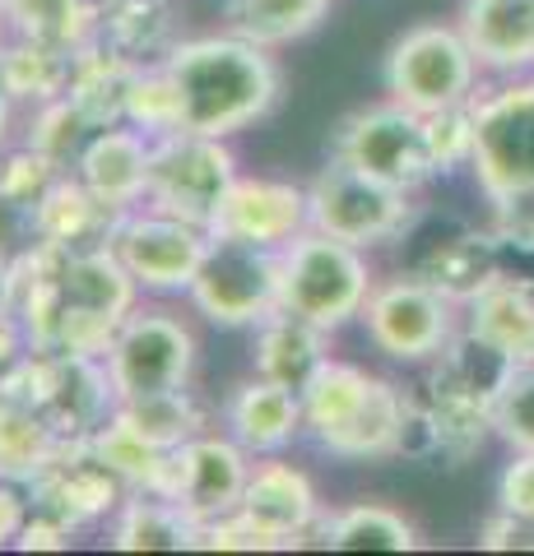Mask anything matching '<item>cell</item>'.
I'll return each mask as SVG.
<instances>
[{
  "label": "cell",
  "instance_id": "6da1fadb",
  "mask_svg": "<svg viewBox=\"0 0 534 556\" xmlns=\"http://www.w3.org/2000/svg\"><path fill=\"white\" fill-rule=\"evenodd\" d=\"M163 65L177 84L182 130L233 139L280 102V65L270 47L247 42L237 33L177 38Z\"/></svg>",
  "mask_w": 534,
  "mask_h": 556
},
{
  "label": "cell",
  "instance_id": "7a4b0ae2",
  "mask_svg": "<svg viewBox=\"0 0 534 556\" xmlns=\"http://www.w3.org/2000/svg\"><path fill=\"white\" fill-rule=\"evenodd\" d=\"M413 394L358 362L325 357L302 386V427L331 459L376 464L405 455Z\"/></svg>",
  "mask_w": 534,
  "mask_h": 556
},
{
  "label": "cell",
  "instance_id": "3957f363",
  "mask_svg": "<svg viewBox=\"0 0 534 556\" xmlns=\"http://www.w3.org/2000/svg\"><path fill=\"white\" fill-rule=\"evenodd\" d=\"M376 269L363 247L339 241L331 232L307 228L284 247V311L312 320L325 334H339L353 320H363L372 298Z\"/></svg>",
  "mask_w": 534,
  "mask_h": 556
},
{
  "label": "cell",
  "instance_id": "277c9868",
  "mask_svg": "<svg viewBox=\"0 0 534 556\" xmlns=\"http://www.w3.org/2000/svg\"><path fill=\"white\" fill-rule=\"evenodd\" d=\"M470 172L493 208L534 200V75L502 79L474 98Z\"/></svg>",
  "mask_w": 534,
  "mask_h": 556
},
{
  "label": "cell",
  "instance_id": "5b68a950",
  "mask_svg": "<svg viewBox=\"0 0 534 556\" xmlns=\"http://www.w3.org/2000/svg\"><path fill=\"white\" fill-rule=\"evenodd\" d=\"M479 79L484 65L464 42L460 24H413L386 51V93L419 116L470 108Z\"/></svg>",
  "mask_w": 534,
  "mask_h": 556
},
{
  "label": "cell",
  "instance_id": "8992f818",
  "mask_svg": "<svg viewBox=\"0 0 534 556\" xmlns=\"http://www.w3.org/2000/svg\"><path fill=\"white\" fill-rule=\"evenodd\" d=\"M186 302L200 320L219 329H256L284 302V251L210 237V251L186 288Z\"/></svg>",
  "mask_w": 534,
  "mask_h": 556
},
{
  "label": "cell",
  "instance_id": "52a82bcc",
  "mask_svg": "<svg viewBox=\"0 0 534 556\" xmlns=\"http://www.w3.org/2000/svg\"><path fill=\"white\" fill-rule=\"evenodd\" d=\"M363 329L382 357L400 362V367H427L460 334V316L446 292H437L413 269H400L372 283V298L363 306Z\"/></svg>",
  "mask_w": 534,
  "mask_h": 556
},
{
  "label": "cell",
  "instance_id": "ba28073f",
  "mask_svg": "<svg viewBox=\"0 0 534 556\" xmlns=\"http://www.w3.org/2000/svg\"><path fill=\"white\" fill-rule=\"evenodd\" d=\"M108 376L116 390V404L131 399H153L191 386L196 371V334L182 316L163 306H135L112 334L108 348Z\"/></svg>",
  "mask_w": 534,
  "mask_h": 556
},
{
  "label": "cell",
  "instance_id": "9c48e42d",
  "mask_svg": "<svg viewBox=\"0 0 534 556\" xmlns=\"http://www.w3.org/2000/svg\"><path fill=\"white\" fill-rule=\"evenodd\" d=\"M307 204H312V228L331 232L353 247H390L413 228V195L386 181L368 177L349 163L331 159L316 181H307Z\"/></svg>",
  "mask_w": 534,
  "mask_h": 556
},
{
  "label": "cell",
  "instance_id": "30bf717a",
  "mask_svg": "<svg viewBox=\"0 0 534 556\" xmlns=\"http://www.w3.org/2000/svg\"><path fill=\"white\" fill-rule=\"evenodd\" d=\"M331 159L368 172V177L386 181L395 190H409V195H419L427 181L442 177L433 144H427V121L419 112L400 108L395 98L376 102L368 112H353L335 130Z\"/></svg>",
  "mask_w": 534,
  "mask_h": 556
},
{
  "label": "cell",
  "instance_id": "8fae6325",
  "mask_svg": "<svg viewBox=\"0 0 534 556\" xmlns=\"http://www.w3.org/2000/svg\"><path fill=\"white\" fill-rule=\"evenodd\" d=\"M108 247L126 265V274L140 283V292L186 298L204 251H210V228L177 214H163L153 204H140L131 214H116Z\"/></svg>",
  "mask_w": 534,
  "mask_h": 556
},
{
  "label": "cell",
  "instance_id": "7c38bea8",
  "mask_svg": "<svg viewBox=\"0 0 534 556\" xmlns=\"http://www.w3.org/2000/svg\"><path fill=\"white\" fill-rule=\"evenodd\" d=\"M233 177H237V153L228 149V139L200 135V130H167L153 139L149 204L163 208V214H177L210 228Z\"/></svg>",
  "mask_w": 534,
  "mask_h": 556
},
{
  "label": "cell",
  "instance_id": "4fadbf2b",
  "mask_svg": "<svg viewBox=\"0 0 534 556\" xmlns=\"http://www.w3.org/2000/svg\"><path fill=\"white\" fill-rule=\"evenodd\" d=\"M251 478V450L219 431H200L186 445L172 450L163 492L191 525H214L223 515H237Z\"/></svg>",
  "mask_w": 534,
  "mask_h": 556
},
{
  "label": "cell",
  "instance_id": "5bb4252c",
  "mask_svg": "<svg viewBox=\"0 0 534 556\" xmlns=\"http://www.w3.org/2000/svg\"><path fill=\"white\" fill-rule=\"evenodd\" d=\"M307 228H312L307 186L280 181V177H243V172L223 190V200L210 218V237H233V241H251V247H274V251H284Z\"/></svg>",
  "mask_w": 534,
  "mask_h": 556
},
{
  "label": "cell",
  "instance_id": "9a60e30c",
  "mask_svg": "<svg viewBox=\"0 0 534 556\" xmlns=\"http://www.w3.org/2000/svg\"><path fill=\"white\" fill-rule=\"evenodd\" d=\"M126 492L131 486L98 459V450L89 441H65L57 455H51V464L42 468V473L28 482L33 506L65 519L71 529L112 519L116 506L126 501Z\"/></svg>",
  "mask_w": 534,
  "mask_h": 556
},
{
  "label": "cell",
  "instance_id": "2e32d148",
  "mask_svg": "<svg viewBox=\"0 0 534 556\" xmlns=\"http://www.w3.org/2000/svg\"><path fill=\"white\" fill-rule=\"evenodd\" d=\"M237 515L251 529H261L270 538V547H298L307 533H316L325 510H321L316 482L307 478V468H298L284 455H261L251 464Z\"/></svg>",
  "mask_w": 534,
  "mask_h": 556
},
{
  "label": "cell",
  "instance_id": "e0dca14e",
  "mask_svg": "<svg viewBox=\"0 0 534 556\" xmlns=\"http://www.w3.org/2000/svg\"><path fill=\"white\" fill-rule=\"evenodd\" d=\"M149 167H153V135L135 130L131 121H116V126L94 130L71 172L112 214H131V208L149 204Z\"/></svg>",
  "mask_w": 534,
  "mask_h": 556
},
{
  "label": "cell",
  "instance_id": "ac0fdd59",
  "mask_svg": "<svg viewBox=\"0 0 534 556\" xmlns=\"http://www.w3.org/2000/svg\"><path fill=\"white\" fill-rule=\"evenodd\" d=\"M409 269L427 278L437 292H446L456 306L474 302L488 283L502 278V255H497V232H479V228H464V223H451L446 232H437L433 241H423L413 251Z\"/></svg>",
  "mask_w": 534,
  "mask_h": 556
},
{
  "label": "cell",
  "instance_id": "d6986e66",
  "mask_svg": "<svg viewBox=\"0 0 534 556\" xmlns=\"http://www.w3.org/2000/svg\"><path fill=\"white\" fill-rule=\"evenodd\" d=\"M460 33L484 75H534V0H464Z\"/></svg>",
  "mask_w": 534,
  "mask_h": 556
},
{
  "label": "cell",
  "instance_id": "ffe728a7",
  "mask_svg": "<svg viewBox=\"0 0 534 556\" xmlns=\"http://www.w3.org/2000/svg\"><path fill=\"white\" fill-rule=\"evenodd\" d=\"M223 422H228V437L243 441L256 459L261 455H284L293 441L307 437L302 394L280 386V380L256 376V371L228 394V404H223Z\"/></svg>",
  "mask_w": 534,
  "mask_h": 556
},
{
  "label": "cell",
  "instance_id": "44dd1931",
  "mask_svg": "<svg viewBox=\"0 0 534 556\" xmlns=\"http://www.w3.org/2000/svg\"><path fill=\"white\" fill-rule=\"evenodd\" d=\"M256 343H251V371L265 376V380H280V386L298 390L316 376V367L331 353H325V343H331V334L325 329H316L312 320L293 316V311H274L270 320H261L251 329Z\"/></svg>",
  "mask_w": 534,
  "mask_h": 556
},
{
  "label": "cell",
  "instance_id": "7402d4cb",
  "mask_svg": "<svg viewBox=\"0 0 534 556\" xmlns=\"http://www.w3.org/2000/svg\"><path fill=\"white\" fill-rule=\"evenodd\" d=\"M464 329L502 353L511 367L534 362V292L502 274L474 302H464Z\"/></svg>",
  "mask_w": 534,
  "mask_h": 556
},
{
  "label": "cell",
  "instance_id": "603a6c76",
  "mask_svg": "<svg viewBox=\"0 0 534 556\" xmlns=\"http://www.w3.org/2000/svg\"><path fill=\"white\" fill-rule=\"evenodd\" d=\"M112 223H116V214L75 177V172H61V177L47 186V195L38 200L42 241H51V247H61V251L108 247Z\"/></svg>",
  "mask_w": 534,
  "mask_h": 556
},
{
  "label": "cell",
  "instance_id": "cb8c5ba5",
  "mask_svg": "<svg viewBox=\"0 0 534 556\" xmlns=\"http://www.w3.org/2000/svg\"><path fill=\"white\" fill-rule=\"evenodd\" d=\"M98 0H0V24L10 38L79 51L98 38Z\"/></svg>",
  "mask_w": 534,
  "mask_h": 556
},
{
  "label": "cell",
  "instance_id": "d4e9b609",
  "mask_svg": "<svg viewBox=\"0 0 534 556\" xmlns=\"http://www.w3.org/2000/svg\"><path fill=\"white\" fill-rule=\"evenodd\" d=\"M108 543L116 552H196V525L159 492H126Z\"/></svg>",
  "mask_w": 534,
  "mask_h": 556
},
{
  "label": "cell",
  "instance_id": "484cf974",
  "mask_svg": "<svg viewBox=\"0 0 534 556\" xmlns=\"http://www.w3.org/2000/svg\"><path fill=\"white\" fill-rule=\"evenodd\" d=\"M316 538L331 552H413L419 547V529L400 510L382 506V501H353V506L325 510L316 525Z\"/></svg>",
  "mask_w": 534,
  "mask_h": 556
},
{
  "label": "cell",
  "instance_id": "4316f807",
  "mask_svg": "<svg viewBox=\"0 0 534 556\" xmlns=\"http://www.w3.org/2000/svg\"><path fill=\"white\" fill-rule=\"evenodd\" d=\"M0 79L20 108H42L71 93L75 79V51L24 42V38H0Z\"/></svg>",
  "mask_w": 534,
  "mask_h": 556
},
{
  "label": "cell",
  "instance_id": "83f0119b",
  "mask_svg": "<svg viewBox=\"0 0 534 556\" xmlns=\"http://www.w3.org/2000/svg\"><path fill=\"white\" fill-rule=\"evenodd\" d=\"M172 0H112L98 14V38L126 61L149 65L172 51Z\"/></svg>",
  "mask_w": 534,
  "mask_h": 556
},
{
  "label": "cell",
  "instance_id": "f1b7e54d",
  "mask_svg": "<svg viewBox=\"0 0 534 556\" xmlns=\"http://www.w3.org/2000/svg\"><path fill=\"white\" fill-rule=\"evenodd\" d=\"M331 10V0H228V33L261 47L307 38Z\"/></svg>",
  "mask_w": 534,
  "mask_h": 556
},
{
  "label": "cell",
  "instance_id": "f546056e",
  "mask_svg": "<svg viewBox=\"0 0 534 556\" xmlns=\"http://www.w3.org/2000/svg\"><path fill=\"white\" fill-rule=\"evenodd\" d=\"M65 441L51 431V422L42 413L20 408V404H5L0 399V478L5 482H33L51 464Z\"/></svg>",
  "mask_w": 534,
  "mask_h": 556
},
{
  "label": "cell",
  "instance_id": "4dcf8cb0",
  "mask_svg": "<svg viewBox=\"0 0 534 556\" xmlns=\"http://www.w3.org/2000/svg\"><path fill=\"white\" fill-rule=\"evenodd\" d=\"M89 445L98 450V459L112 468L116 478H122L131 492H163V478H167V459H172V450H159L153 441H145L135 427H126L122 417H108Z\"/></svg>",
  "mask_w": 534,
  "mask_h": 556
},
{
  "label": "cell",
  "instance_id": "1f68e13d",
  "mask_svg": "<svg viewBox=\"0 0 534 556\" xmlns=\"http://www.w3.org/2000/svg\"><path fill=\"white\" fill-rule=\"evenodd\" d=\"M116 417L126 427H135L145 441H153L159 450H177L191 437L204 431V413L191 399V386L172 390V394H153V399H131V404H116Z\"/></svg>",
  "mask_w": 534,
  "mask_h": 556
},
{
  "label": "cell",
  "instance_id": "d6a6232c",
  "mask_svg": "<svg viewBox=\"0 0 534 556\" xmlns=\"http://www.w3.org/2000/svg\"><path fill=\"white\" fill-rule=\"evenodd\" d=\"M94 130H98V126L79 112V102L65 93V98H57V102H42V108H33L28 135H24V139H28L33 149H42L61 172H71L75 159H79V149L94 139Z\"/></svg>",
  "mask_w": 534,
  "mask_h": 556
},
{
  "label": "cell",
  "instance_id": "836d02e7",
  "mask_svg": "<svg viewBox=\"0 0 534 556\" xmlns=\"http://www.w3.org/2000/svg\"><path fill=\"white\" fill-rule=\"evenodd\" d=\"M126 121L145 135H167V130H182V102H177V84H172L167 65L163 61H149V65H135L131 75V89H126Z\"/></svg>",
  "mask_w": 534,
  "mask_h": 556
},
{
  "label": "cell",
  "instance_id": "e575fe53",
  "mask_svg": "<svg viewBox=\"0 0 534 556\" xmlns=\"http://www.w3.org/2000/svg\"><path fill=\"white\" fill-rule=\"evenodd\" d=\"M493 431L511 455H534V362H516L493 399Z\"/></svg>",
  "mask_w": 534,
  "mask_h": 556
},
{
  "label": "cell",
  "instance_id": "d590c367",
  "mask_svg": "<svg viewBox=\"0 0 534 556\" xmlns=\"http://www.w3.org/2000/svg\"><path fill=\"white\" fill-rule=\"evenodd\" d=\"M42 247V228H38V204L20 200L0 186V283L24 265V260Z\"/></svg>",
  "mask_w": 534,
  "mask_h": 556
},
{
  "label": "cell",
  "instance_id": "8d00e7d4",
  "mask_svg": "<svg viewBox=\"0 0 534 556\" xmlns=\"http://www.w3.org/2000/svg\"><path fill=\"white\" fill-rule=\"evenodd\" d=\"M423 121H427V144H433L437 172L470 167V159H474V102H470V108L433 112Z\"/></svg>",
  "mask_w": 534,
  "mask_h": 556
},
{
  "label": "cell",
  "instance_id": "74e56055",
  "mask_svg": "<svg viewBox=\"0 0 534 556\" xmlns=\"http://www.w3.org/2000/svg\"><path fill=\"white\" fill-rule=\"evenodd\" d=\"M497 510L534 529V455H511L502 478H497Z\"/></svg>",
  "mask_w": 534,
  "mask_h": 556
},
{
  "label": "cell",
  "instance_id": "f35d334b",
  "mask_svg": "<svg viewBox=\"0 0 534 556\" xmlns=\"http://www.w3.org/2000/svg\"><path fill=\"white\" fill-rule=\"evenodd\" d=\"M196 552H274L261 529H251L243 515H223L214 525L196 529Z\"/></svg>",
  "mask_w": 534,
  "mask_h": 556
},
{
  "label": "cell",
  "instance_id": "ab89813d",
  "mask_svg": "<svg viewBox=\"0 0 534 556\" xmlns=\"http://www.w3.org/2000/svg\"><path fill=\"white\" fill-rule=\"evenodd\" d=\"M33 515V496L24 482H5L0 478V547H14L20 543V533Z\"/></svg>",
  "mask_w": 534,
  "mask_h": 556
},
{
  "label": "cell",
  "instance_id": "60d3db41",
  "mask_svg": "<svg viewBox=\"0 0 534 556\" xmlns=\"http://www.w3.org/2000/svg\"><path fill=\"white\" fill-rule=\"evenodd\" d=\"M28 334H24V325H20V316H14V311L0 302V376H5L14 362H20L24 353H28Z\"/></svg>",
  "mask_w": 534,
  "mask_h": 556
},
{
  "label": "cell",
  "instance_id": "b9f144b4",
  "mask_svg": "<svg viewBox=\"0 0 534 556\" xmlns=\"http://www.w3.org/2000/svg\"><path fill=\"white\" fill-rule=\"evenodd\" d=\"M14 116H20V102H14V98H10V89H5V79H0V149H5V144H10Z\"/></svg>",
  "mask_w": 534,
  "mask_h": 556
},
{
  "label": "cell",
  "instance_id": "7bdbcfd3",
  "mask_svg": "<svg viewBox=\"0 0 534 556\" xmlns=\"http://www.w3.org/2000/svg\"><path fill=\"white\" fill-rule=\"evenodd\" d=\"M98 5H112V0H98Z\"/></svg>",
  "mask_w": 534,
  "mask_h": 556
},
{
  "label": "cell",
  "instance_id": "ee69618b",
  "mask_svg": "<svg viewBox=\"0 0 534 556\" xmlns=\"http://www.w3.org/2000/svg\"><path fill=\"white\" fill-rule=\"evenodd\" d=\"M0 38H5V24H0Z\"/></svg>",
  "mask_w": 534,
  "mask_h": 556
}]
</instances>
